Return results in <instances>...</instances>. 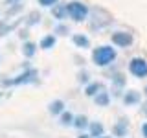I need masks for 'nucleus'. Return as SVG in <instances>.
<instances>
[{"mask_svg":"<svg viewBox=\"0 0 147 138\" xmlns=\"http://www.w3.org/2000/svg\"><path fill=\"white\" fill-rule=\"evenodd\" d=\"M116 48H112V46H99V48H96L94 52H92V61H94L98 66H107V64L114 63L116 61Z\"/></svg>","mask_w":147,"mask_h":138,"instance_id":"1","label":"nucleus"},{"mask_svg":"<svg viewBox=\"0 0 147 138\" xmlns=\"http://www.w3.org/2000/svg\"><path fill=\"white\" fill-rule=\"evenodd\" d=\"M66 15L72 18V20H76V22H83L86 17H88V7H86V4H83V2H68L66 6Z\"/></svg>","mask_w":147,"mask_h":138,"instance_id":"2","label":"nucleus"},{"mask_svg":"<svg viewBox=\"0 0 147 138\" xmlns=\"http://www.w3.org/2000/svg\"><path fill=\"white\" fill-rule=\"evenodd\" d=\"M129 72L132 74L134 77H147V61L142 57H134L131 59V63H129Z\"/></svg>","mask_w":147,"mask_h":138,"instance_id":"3","label":"nucleus"},{"mask_svg":"<svg viewBox=\"0 0 147 138\" xmlns=\"http://www.w3.org/2000/svg\"><path fill=\"white\" fill-rule=\"evenodd\" d=\"M110 39H112V44L119 46V48H129L132 44V41H134L129 31H116V33H112Z\"/></svg>","mask_w":147,"mask_h":138,"instance_id":"4","label":"nucleus"},{"mask_svg":"<svg viewBox=\"0 0 147 138\" xmlns=\"http://www.w3.org/2000/svg\"><path fill=\"white\" fill-rule=\"evenodd\" d=\"M35 76H37L35 70H28V72H24V74H20L17 79H7V81H4V85H20V83H30V81L35 79Z\"/></svg>","mask_w":147,"mask_h":138,"instance_id":"5","label":"nucleus"},{"mask_svg":"<svg viewBox=\"0 0 147 138\" xmlns=\"http://www.w3.org/2000/svg\"><path fill=\"white\" fill-rule=\"evenodd\" d=\"M72 41H74V44H76L77 48H83V50L90 46V39L86 35H83V33H76L72 37Z\"/></svg>","mask_w":147,"mask_h":138,"instance_id":"6","label":"nucleus"},{"mask_svg":"<svg viewBox=\"0 0 147 138\" xmlns=\"http://www.w3.org/2000/svg\"><path fill=\"white\" fill-rule=\"evenodd\" d=\"M94 101H96V105H98V107H107V105L110 103V96H109V92L99 90L98 94L94 96Z\"/></svg>","mask_w":147,"mask_h":138,"instance_id":"7","label":"nucleus"},{"mask_svg":"<svg viewBox=\"0 0 147 138\" xmlns=\"http://www.w3.org/2000/svg\"><path fill=\"white\" fill-rule=\"evenodd\" d=\"M138 101H140V94H138L136 90H129L125 96H123V103L127 105V107H131V105H136Z\"/></svg>","mask_w":147,"mask_h":138,"instance_id":"8","label":"nucleus"},{"mask_svg":"<svg viewBox=\"0 0 147 138\" xmlns=\"http://www.w3.org/2000/svg\"><path fill=\"white\" fill-rule=\"evenodd\" d=\"M63 110H64V101L55 99V101H52V103H50V114H53V116H59Z\"/></svg>","mask_w":147,"mask_h":138,"instance_id":"9","label":"nucleus"},{"mask_svg":"<svg viewBox=\"0 0 147 138\" xmlns=\"http://www.w3.org/2000/svg\"><path fill=\"white\" fill-rule=\"evenodd\" d=\"M99 90H103V85H101V83H90V85H86V89H85V94L86 96H90V98H94L96 94H98Z\"/></svg>","mask_w":147,"mask_h":138,"instance_id":"10","label":"nucleus"},{"mask_svg":"<svg viewBox=\"0 0 147 138\" xmlns=\"http://www.w3.org/2000/svg\"><path fill=\"white\" fill-rule=\"evenodd\" d=\"M127 129H129L127 122H125V120H119L116 125H114L112 131H114V135H116V136H125L127 135Z\"/></svg>","mask_w":147,"mask_h":138,"instance_id":"11","label":"nucleus"},{"mask_svg":"<svg viewBox=\"0 0 147 138\" xmlns=\"http://www.w3.org/2000/svg\"><path fill=\"white\" fill-rule=\"evenodd\" d=\"M103 133H105V127L101 125L99 122H94V123H90V136H94V138H99V136H103Z\"/></svg>","mask_w":147,"mask_h":138,"instance_id":"12","label":"nucleus"},{"mask_svg":"<svg viewBox=\"0 0 147 138\" xmlns=\"http://www.w3.org/2000/svg\"><path fill=\"white\" fill-rule=\"evenodd\" d=\"M55 43H57V39H55L53 35H46L42 41H40V48L42 50H50V48H53Z\"/></svg>","mask_w":147,"mask_h":138,"instance_id":"13","label":"nucleus"},{"mask_svg":"<svg viewBox=\"0 0 147 138\" xmlns=\"http://www.w3.org/2000/svg\"><path fill=\"white\" fill-rule=\"evenodd\" d=\"M37 52V44L35 43H24V46H22V53L26 55V57H33Z\"/></svg>","mask_w":147,"mask_h":138,"instance_id":"14","label":"nucleus"},{"mask_svg":"<svg viewBox=\"0 0 147 138\" xmlns=\"http://www.w3.org/2000/svg\"><path fill=\"white\" fill-rule=\"evenodd\" d=\"M52 13H53L55 18H59V20H63L64 17H68V15H66V7H64V6H59V4H55V6H53Z\"/></svg>","mask_w":147,"mask_h":138,"instance_id":"15","label":"nucleus"},{"mask_svg":"<svg viewBox=\"0 0 147 138\" xmlns=\"http://www.w3.org/2000/svg\"><path fill=\"white\" fill-rule=\"evenodd\" d=\"M74 127L77 129H85L86 125H88V120H86V116H74Z\"/></svg>","mask_w":147,"mask_h":138,"instance_id":"16","label":"nucleus"},{"mask_svg":"<svg viewBox=\"0 0 147 138\" xmlns=\"http://www.w3.org/2000/svg\"><path fill=\"white\" fill-rule=\"evenodd\" d=\"M72 123H74V114L72 112H64L63 110L61 112V125L66 127V125H72Z\"/></svg>","mask_w":147,"mask_h":138,"instance_id":"17","label":"nucleus"},{"mask_svg":"<svg viewBox=\"0 0 147 138\" xmlns=\"http://www.w3.org/2000/svg\"><path fill=\"white\" fill-rule=\"evenodd\" d=\"M57 2H59V0H39V4H40V6H44V7H52Z\"/></svg>","mask_w":147,"mask_h":138,"instance_id":"18","label":"nucleus"},{"mask_svg":"<svg viewBox=\"0 0 147 138\" xmlns=\"http://www.w3.org/2000/svg\"><path fill=\"white\" fill-rule=\"evenodd\" d=\"M55 31H59L61 35H64V33H68V28L66 26H57V30H55Z\"/></svg>","mask_w":147,"mask_h":138,"instance_id":"19","label":"nucleus"},{"mask_svg":"<svg viewBox=\"0 0 147 138\" xmlns=\"http://www.w3.org/2000/svg\"><path fill=\"white\" fill-rule=\"evenodd\" d=\"M142 135H144V138H147V122L142 125Z\"/></svg>","mask_w":147,"mask_h":138,"instance_id":"20","label":"nucleus"},{"mask_svg":"<svg viewBox=\"0 0 147 138\" xmlns=\"http://www.w3.org/2000/svg\"><path fill=\"white\" fill-rule=\"evenodd\" d=\"M79 138H88V136H86V135H83V136H79Z\"/></svg>","mask_w":147,"mask_h":138,"instance_id":"21","label":"nucleus"},{"mask_svg":"<svg viewBox=\"0 0 147 138\" xmlns=\"http://www.w3.org/2000/svg\"><path fill=\"white\" fill-rule=\"evenodd\" d=\"M7 2H18V0H7Z\"/></svg>","mask_w":147,"mask_h":138,"instance_id":"22","label":"nucleus"},{"mask_svg":"<svg viewBox=\"0 0 147 138\" xmlns=\"http://www.w3.org/2000/svg\"><path fill=\"white\" fill-rule=\"evenodd\" d=\"M145 94H147V87H145Z\"/></svg>","mask_w":147,"mask_h":138,"instance_id":"23","label":"nucleus"},{"mask_svg":"<svg viewBox=\"0 0 147 138\" xmlns=\"http://www.w3.org/2000/svg\"><path fill=\"white\" fill-rule=\"evenodd\" d=\"M0 98H2V94H0Z\"/></svg>","mask_w":147,"mask_h":138,"instance_id":"24","label":"nucleus"}]
</instances>
